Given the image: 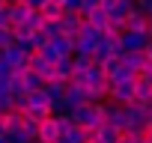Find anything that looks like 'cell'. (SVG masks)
I'll return each instance as SVG.
<instances>
[{"label":"cell","instance_id":"28","mask_svg":"<svg viewBox=\"0 0 152 143\" xmlns=\"http://www.w3.org/2000/svg\"><path fill=\"white\" fill-rule=\"evenodd\" d=\"M81 9V0H63V12H78Z\"/></svg>","mask_w":152,"mask_h":143},{"label":"cell","instance_id":"15","mask_svg":"<svg viewBox=\"0 0 152 143\" xmlns=\"http://www.w3.org/2000/svg\"><path fill=\"white\" fill-rule=\"evenodd\" d=\"M39 15H42L45 21H60V18H63V6L54 3V0H45V3L39 6Z\"/></svg>","mask_w":152,"mask_h":143},{"label":"cell","instance_id":"18","mask_svg":"<svg viewBox=\"0 0 152 143\" xmlns=\"http://www.w3.org/2000/svg\"><path fill=\"white\" fill-rule=\"evenodd\" d=\"M93 66V57H84V54H75L72 57V75H84V72Z\"/></svg>","mask_w":152,"mask_h":143},{"label":"cell","instance_id":"7","mask_svg":"<svg viewBox=\"0 0 152 143\" xmlns=\"http://www.w3.org/2000/svg\"><path fill=\"white\" fill-rule=\"evenodd\" d=\"M63 101L69 104V113H72L75 107H81V104H90V101H87V90H84V87H75V84H69V87H66Z\"/></svg>","mask_w":152,"mask_h":143},{"label":"cell","instance_id":"22","mask_svg":"<svg viewBox=\"0 0 152 143\" xmlns=\"http://www.w3.org/2000/svg\"><path fill=\"white\" fill-rule=\"evenodd\" d=\"M21 131H24L30 140H36V134H39V122L30 119V116H24V119H21Z\"/></svg>","mask_w":152,"mask_h":143},{"label":"cell","instance_id":"36","mask_svg":"<svg viewBox=\"0 0 152 143\" xmlns=\"http://www.w3.org/2000/svg\"><path fill=\"white\" fill-rule=\"evenodd\" d=\"M0 143H9V140H6V137H3V134H0Z\"/></svg>","mask_w":152,"mask_h":143},{"label":"cell","instance_id":"13","mask_svg":"<svg viewBox=\"0 0 152 143\" xmlns=\"http://www.w3.org/2000/svg\"><path fill=\"white\" fill-rule=\"evenodd\" d=\"M0 116H3V134H6V137L15 134V131H21V119H24V113L9 110V113H0Z\"/></svg>","mask_w":152,"mask_h":143},{"label":"cell","instance_id":"29","mask_svg":"<svg viewBox=\"0 0 152 143\" xmlns=\"http://www.w3.org/2000/svg\"><path fill=\"white\" fill-rule=\"evenodd\" d=\"M9 75H12V69H9L3 60H0V81H9Z\"/></svg>","mask_w":152,"mask_h":143},{"label":"cell","instance_id":"34","mask_svg":"<svg viewBox=\"0 0 152 143\" xmlns=\"http://www.w3.org/2000/svg\"><path fill=\"white\" fill-rule=\"evenodd\" d=\"M143 140H146V143H152V125L146 128V134H143Z\"/></svg>","mask_w":152,"mask_h":143},{"label":"cell","instance_id":"26","mask_svg":"<svg viewBox=\"0 0 152 143\" xmlns=\"http://www.w3.org/2000/svg\"><path fill=\"white\" fill-rule=\"evenodd\" d=\"M134 9H140L143 15L152 18V0H134Z\"/></svg>","mask_w":152,"mask_h":143},{"label":"cell","instance_id":"11","mask_svg":"<svg viewBox=\"0 0 152 143\" xmlns=\"http://www.w3.org/2000/svg\"><path fill=\"white\" fill-rule=\"evenodd\" d=\"M66 81H51V84H45L42 87V93H45V98H48V104H57V101H63V96H66Z\"/></svg>","mask_w":152,"mask_h":143},{"label":"cell","instance_id":"35","mask_svg":"<svg viewBox=\"0 0 152 143\" xmlns=\"http://www.w3.org/2000/svg\"><path fill=\"white\" fill-rule=\"evenodd\" d=\"M3 3H6V6H15V3H21V0H3Z\"/></svg>","mask_w":152,"mask_h":143},{"label":"cell","instance_id":"14","mask_svg":"<svg viewBox=\"0 0 152 143\" xmlns=\"http://www.w3.org/2000/svg\"><path fill=\"white\" fill-rule=\"evenodd\" d=\"M9 9V21H12V27H21L24 21H27V15L33 12L27 3H15V6H6Z\"/></svg>","mask_w":152,"mask_h":143},{"label":"cell","instance_id":"19","mask_svg":"<svg viewBox=\"0 0 152 143\" xmlns=\"http://www.w3.org/2000/svg\"><path fill=\"white\" fill-rule=\"evenodd\" d=\"M131 81H134V75H131V72H128L125 66H119V69L113 72V75L107 78V87H110V84H131Z\"/></svg>","mask_w":152,"mask_h":143},{"label":"cell","instance_id":"39","mask_svg":"<svg viewBox=\"0 0 152 143\" xmlns=\"http://www.w3.org/2000/svg\"><path fill=\"white\" fill-rule=\"evenodd\" d=\"M140 143H146V140H140Z\"/></svg>","mask_w":152,"mask_h":143},{"label":"cell","instance_id":"32","mask_svg":"<svg viewBox=\"0 0 152 143\" xmlns=\"http://www.w3.org/2000/svg\"><path fill=\"white\" fill-rule=\"evenodd\" d=\"M21 3H27V6H30V9H39V6H42V3H45V0H21Z\"/></svg>","mask_w":152,"mask_h":143},{"label":"cell","instance_id":"40","mask_svg":"<svg viewBox=\"0 0 152 143\" xmlns=\"http://www.w3.org/2000/svg\"><path fill=\"white\" fill-rule=\"evenodd\" d=\"M33 143H39V140H33Z\"/></svg>","mask_w":152,"mask_h":143},{"label":"cell","instance_id":"37","mask_svg":"<svg viewBox=\"0 0 152 143\" xmlns=\"http://www.w3.org/2000/svg\"><path fill=\"white\" fill-rule=\"evenodd\" d=\"M0 9H6V3H3V0H0Z\"/></svg>","mask_w":152,"mask_h":143},{"label":"cell","instance_id":"30","mask_svg":"<svg viewBox=\"0 0 152 143\" xmlns=\"http://www.w3.org/2000/svg\"><path fill=\"white\" fill-rule=\"evenodd\" d=\"M116 6V0H99V9H104V12H110Z\"/></svg>","mask_w":152,"mask_h":143},{"label":"cell","instance_id":"24","mask_svg":"<svg viewBox=\"0 0 152 143\" xmlns=\"http://www.w3.org/2000/svg\"><path fill=\"white\" fill-rule=\"evenodd\" d=\"M119 66H122V63H119V57H110L107 63H102V72H104V75L110 78V75H113V72H116Z\"/></svg>","mask_w":152,"mask_h":143},{"label":"cell","instance_id":"23","mask_svg":"<svg viewBox=\"0 0 152 143\" xmlns=\"http://www.w3.org/2000/svg\"><path fill=\"white\" fill-rule=\"evenodd\" d=\"M42 33H45L48 39H57V36H63V30H60V21H45Z\"/></svg>","mask_w":152,"mask_h":143},{"label":"cell","instance_id":"20","mask_svg":"<svg viewBox=\"0 0 152 143\" xmlns=\"http://www.w3.org/2000/svg\"><path fill=\"white\" fill-rule=\"evenodd\" d=\"M24 27H27V30H30V33H39V30H42V27H45V18H42V15H39V9H33V12H30V15H27V21H24Z\"/></svg>","mask_w":152,"mask_h":143},{"label":"cell","instance_id":"9","mask_svg":"<svg viewBox=\"0 0 152 143\" xmlns=\"http://www.w3.org/2000/svg\"><path fill=\"white\" fill-rule=\"evenodd\" d=\"M81 24H84V21L78 18V12H63V18H60V30H63V36H69V39L78 36Z\"/></svg>","mask_w":152,"mask_h":143},{"label":"cell","instance_id":"33","mask_svg":"<svg viewBox=\"0 0 152 143\" xmlns=\"http://www.w3.org/2000/svg\"><path fill=\"white\" fill-rule=\"evenodd\" d=\"M143 54H146V60H149V63H152V39H149V45H146V48H143Z\"/></svg>","mask_w":152,"mask_h":143},{"label":"cell","instance_id":"21","mask_svg":"<svg viewBox=\"0 0 152 143\" xmlns=\"http://www.w3.org/2000/svg\"><path fill=\"white\" fill-rule=\"evenodd\" d=\"M119 134H122V131H116V128H110V125H99V143H116Z\"/></svg>","mask_w":152,"mask_h":143},{"label":"cell","instance_id":"2","mask_svg":"<svg viewBox=\"0 0 152 143\" xmlns=\"http://www.w3.org/2000/svg\"><path fill=\"white\" fill-rule=\"evenodd\" d=\"M24 116H30V119H36V122H42V119L51 116V104H48V98H45L42 90L27 96V101H24Z\"/></svg>","mask_w":152,"mask_h":143},{"label":"cell","instance_id":"38","mask_svg":"<svg viewBox=\"0 0 152 143\" xmlns=\"http://www.w3.org/2000/svg\"><path fill=\"white\" fill-rule=\"evenodd\" d=\"M149 125H152V110H149Z\"/></svg>","mask_w":152,"mask_h":143},{"label":"cell","instance_id":"6","mask_svg":"<svg viewBox=\"0 0 152 143\" xmlns=\"http://www.w3.org/2000/svg\"><path fill=\"white\" fill-rule=\"evenodd\" d=\"M57 137H60L57 119H54V116L42 119V122H39V134H36V140H39V143H57Z\"/></svg>","mask_w":152,"mask_h":143},{"label":"cell","instance_id":"12","mask_svg":"<svg viewBox=\"0 0 152 143\" xmlns=\"http://www.w3.org/2000/svg\"><path fill=\"white\" fill-rule=\"evenodd\" d=\"M21 87H24V93L30 96V93H39V90L45 87V81H42L39 75H36V72H33V69H27V72H24V75H21Z\"/></svg>","mask_w":152,"mask_h":143},{"label":"cell","instance_id":"27","mask_svg":"<svg viewBox=\"0 0 152 143\" xmlns=\"http://www.w3.org/2000/svg\"><path fill=\"white\" fill-rule=\"evenodd\" d=\"M6 140H9V143H33V140H30V137H27L24 131H15V134H9Z\"/></svg>","mask_w":152,"mask_h":143},{"label":"cell","instance_id":"31","mask_svg":"<svg viewBox=\"0 0 152 143\" xmlns=\"http://www.w3.org/2000/svg\"><path fill=\"white\" fill-rule=\"evenodd\" d=\"M116 143H140V140H137V137H131V134H119V140H116Z\"/></svg>","mask_w":152,"mask_h":143},{"label":"cell","instance_id":"8","mask_svg":"<svg viewBox=\"0 0 152 143\" xmlns=\"http://www.w3.org/2000/svg\"><path fill=\"white\" fill-rule=\"evenodd\" d=\"M119 63L131 72V75H140L143 66H146V54H143V51H128V54H122V57H119Z\"/></svg>","mask_w":152,"mask_h":143},{"label":"cell","instance_id":"25","mask_svg":"<svg viewBox=\"0 0 152 143\" xmlns=\"http://www.w3.org/2000/svg\"><path fill=\"white\" fill-rule=\"evenodd\" d=\"M15 42H12V27L9 30H0V51H6V48H12Z\"/></svg>","mask_w":152,"mask_h":143},{"label":"cell","instance_id":"1","mask_svg":"<svg viewBox=\"0 0 152 143\" xmlns=\"http://www.w3.org/2000/svg\"><path fill=\"white\" fill-rule=\"evenodd\" d=\"M72 122L78 125V128H99V125H104V101L102 104H81V107H75L72 113Z\"/></svg>","mask_w":152,"mask_h":143},{"label":"cell","instance_id":"4","mask_svg":"<svg viewBox=\"0 0 152 143\" xmlns=\"http://www.w3.org/2000/svg\"><path fill=\"white\" fill-rule=\"evenodd\" d=\"M149 45V36L146 33H122L119 36V48H122V54H128V51H143Z\"/></svg>","mask_w":152,"mask_h":143},{"label":"cell","instance_id":"10","mask_svg":"<svg viewBox=\"0 0 152 143\" xmlns=\"http://www.w3.org/2000/svg\"><path fill=\"white\" fill-rule=\"evenodd\" d=\"M51 51L63 60V57H75V39H69V36H57V39H51Z\"/></svg>","mask_w":152,"mask_h":143},{"label":"cell","instance_id":"3","mask_svg":"<svg viewBox=\"0 0 152 143\" xmlns=\"http://www.w3.org/2000/svg\"><path fill=\"white\" fill-rule=\"evenodd\" d=\"M0 60H3L12 72H18V75H24V72L30 69V54L21 51L18 45H12V48H6V51H0Z\"/></svg>","mask_w":152,"mask_h":143},{"label":"cell","instance_id":"5","mask_svg":"<svg viewBox=\"0 0 152 143\" xmlns=\"http://www.w3.org/2000/svg\"><path fill=\"white\" fill-rule=\"evenodd\" d=\"M125 30L128 33H146L149 36V15H143L140 9H131V15L125 18Z\"/></svg>","mask_w":152,"mask_h":143},{"label":"cell","instance_id":"16","mask_svg":"<svg viewBox=\"0 0 152 143\" xmlns=\"http://www.w3.org/2000/svg\"><path fill=\"white\" fill-rule=\"evenodd\" d=\"M75 39H81V42H90V45H99V42H102V30H96L93 24H87V21H84Z\"/></svg>","mask_w":152,"mask_h":143},{"label":"cell","instance_id":"17","mask_svg":"<svg viewBox=\"0 0 152 143\" xmlns=\"http://www.w3.org/2000/svg\"><path fill=\"white\" fill-rule=\"evenodd\" d=\"M84 21H87V24H93V27H96V30H104V27H107V21H110V18H107V12H104V9H90V12H87V18H84Z\"/></svg>","mask_w":152,"mask_h":143}]
</instances>
